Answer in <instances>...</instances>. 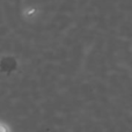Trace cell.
<instances>
[{
	"label": "cell",
	"instance_id": "1",
	"mask_svg": "<svg viewBox=\"0 0 132 132\" xmlns=\"http://www.w3.org/2000/svg\"><path fill=\"white\" fill-rule=\"evenodd\" d=\"M1 132H9V129L5 124H1Z\"/></svg>",
	"mask_w": 132,
	"mask_h": 132
}]
</instances>
